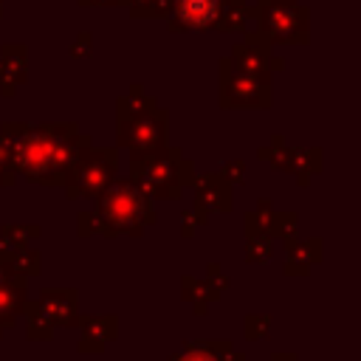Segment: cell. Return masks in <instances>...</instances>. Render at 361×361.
Segmentation results:
<instances>
[{
	"label": "cell",
	"instance_id": "obj_16",
	"mask_svg": "<svg viewBox=\"0 0 361 361\" xmlns=\"http://www.w3.org/2000/svg\"><path fill=\"white\" fill-rule=\"evenodd\" d=\"M0 336H3V324H0Z\"/></svg>",
	"mask_w": 361,
	"mask_h": 361
},
{
	"label": "cell",
	"instance_id": "obj_12",
	"mask_svg": "<svg viewBox=\"0 0 361 361\" xmlns=\"http://www.w3.org/2000/svg\"><path fill=\"white\" fill-rule=\"evenodd\" d=\"M147 180H149L152 186H164V183L178 180V175H175V164H172V161H166V158L152 161V164H149V169H147Z\"/></svg>",
	"mask_w": 361,
	"mask_h": 361
},
{
	"label": "cell",
	"instance_id": "obj_8",
	"mask_svg": "<svg viewBox=\"0 0 361 361\" xmlns=\"http://www.w3.org/2000/svg\"><path fill=\"white\" fill-rule=\"evenodd\" d=\"M23 307H25V276H11V279L0 282V324H3V330L14 327Z\"/></svg>",
	"mask_w": 361,
	"mask_h": 361
},
{
	"label": "cell",
	"instance_id": "obj_6",
	"mask_svg": "<svg viewBox=\"0 0 361 361\" xmlns=\"http://www.w3.org/2000/svg\"><path fill=\"white\" fill-rule=\"evenodd\" d=\"M175 8V20L183 28H212L220 20L223 11V0H172Z\"/></svg>",
	"mask_w": 361,
	"mask_h": 361
},
{
	"label": "cell",
	"instance_id": "obj_2",
	"mask_svg": "<svg viewBox=\"0 0 361 361\" xmlns=\"http://www.w3.org/2000/svg\"><path fill=\"white\" fill-rule=\"evenodd\" d=\"M99 220H102V226H107V231L138 234L141 226H147L152 220V209H149V200L141 189L121 180V183H113L102 192Z\"/></svg>",
	"mask_w": 361,
	"mask_h": 361
},
{
	"label": "cell",
	"instance_id": "obj_3",
	"mask_svg": "<svg viewBox=\"0 0 361 361\" xmlns=\"http://www.w3.org/2000/svg\"><path fill=\"white\" fill-rule=\"evenodd\" d=\"M116 172V158H110V152H93L90 158L79 161L76 169V183L82 186V195H102Z\"/></svg>",
	"mask_w": 361,
	"mask_h": 361
},
{
	"label": "cell",
	"instance_id": "obj_5",
	"mask_svg": "<svg viewBox=\"0 0 361 361\" xmlns=\"http://www.w3.org/2000/svg\"><path fill=\"white\" fill-rule=\"evenodd\" d=\"M39 307L54 322V327H76V319H79L76 290H56V288L42 290L39 293Z\"/></svg>",
	"mask_w": 361,
	"mask_h": 361
},
{
	"label": "cell",
	"instance_id": "obj_15",
	"mask_svg": "<svg viewBox=\"0 0 361 361\" xmlns=\"http://www.w3.org/2000/svg\"><path fill=\"white\" fill-rule=\"evenodd\" d=\"M271 361H299V358H296L293 353H276V355H274Z\"/></svg>",
	"mask_w": 361,
	"mask_h": 361
},
{
	"label": "cell",
	"instance_id": "obj_11",
	"mask_svg": "<svg viewBox=\"0 0 361 361\" xmlns=\"http://www.w3.org/2000/svg\"><path fill=\"white\" fill-rule=\"evenodd\" d=\"M265 20H268V28H274V31L282 34V37H290L293 28L302 25V23L296 20L293 8H282V6H274V8L265 14Z\"/></svg>",
	"mask_w": 361,
	"mask_h": 361
},
{
	"label": "cell",
	"instance_id": "obj_13",
	"mask_svg": "<svg viewBox=\"0 0 361 361\" xmlns=\"http://www.w3.org/2000/svg\"><path fill=\"white\" fill-rule=\"evenodd\" d=\"M271 333V319L268 316H245V338L259 341Z\"/></svg>",
	"mask_w": 361,
	"mask_h": 361
},
{
	"label": "cell",
	"instance_id": "obj_4",
	"mask_svg": "<svg viewBox=\"0 0 361 361\" xmlns=\"http://www.w3.org/2000/svg\"><path fill=\"white\" fill-rule=\"evenodd\" d=\"M76 327H82L79 353H104V347L118 336V319L116 316H79Z\"/></svg>",
	"mask_w": 361,
	"mask_h": 361
},
{
	"label": "cell",
	"instance_id": "obj_9",
	"mask_svg": "<svg viewBox=\"0 0 361 361\" xmlns=\"http://www.w3.org/2000/svg\"><path fill=\"white\" fill-rule=\"evenodd\" d=\"M231 341H186L169 361H228Z\"/></svg>",
	"mask_w": 361,
	"mask_h": 361
},
{
	"label": "cell",
	"instance_id": "obj_7",
	"mask_svg": "<svg viewBox=\"0 0 361 361\" xmlns=\"http://www.w3.org/2000/svg\"><path fill=\"white\" fill-rule=\"evenodd\" d=\"M164 138V121L161 116H152V113H138L130 127H124V135L121 141L130 144L133 149H152L158 147Z\"/></svg>",
	"mask_w": 361,
	"mask_h": 361
},
{
	"label": "cell",
	"instance_id": "obj_1",
	"mask_svg": "<svg viewBox=\"0 0 361 361\" xmlns=\"http://www.w3.org/2000/svg\"><path fill=\"white\" fill-rule=\"evenodd\" d=\"M11 158L31 180H54L76 161L73 135L56 127L20 130V135L11 138Z\"/></svg>",
	"mask_w": 361,
	"mask_h": 361
},
{
	"label": "cell",
	"instance_id": "obj_10",
	"mask_svg": "<svg viewBox=\"0 0 361 361\" xmlns=\"http://www.w3.org/2000/svg\"><path fill=\"white\" fill-rule=\"evenodd\" d=\"M23 313L28 316V330H25V336H28L31 341H48V338L54 336V322L42 313L39 302H25Z\"/></svg>",
	"mask_w": 361,
	"mask_h": 361
},
{
	"label": "cell",
	"instance_id": "obj_14",
	"mask_svg": "<svg viewBox=\"0 0 361 361\" xmlns=\"http://www.w3.org/2000/svg\"><path fill=\"white\" fill-rule=\"evenodd\" d=\"M245 257L251 262H265L271 257V243H251V248H245Z\"/></svg>",
	"mask_w": 361,
	"mask_h": 361
}]
</instances>
